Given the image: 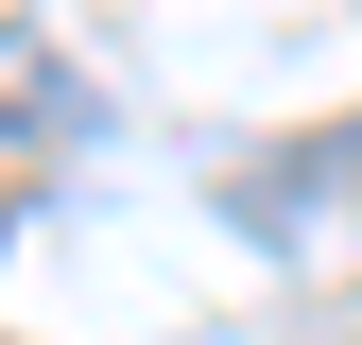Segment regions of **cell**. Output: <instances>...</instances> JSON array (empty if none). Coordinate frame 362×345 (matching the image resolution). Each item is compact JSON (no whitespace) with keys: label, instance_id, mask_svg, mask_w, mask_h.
<instances>
[{"label":"cell","instance_id":"6da1fadb","mask_svg":"<svg viewBox=\"0 0 362 345\" xmlns=\"http://www.w3.org/2000/svg\"><path fill=\"white\" fill-rule=\"evenodd\" d=\"M86 121V86L52 69V35H0V139H69Z\"/></svg>","mask_w":362,"mask_h":345},{"label":"cell","instance_id":"7a4b0ae2","mask_svg":"<svg viewBox=\"0 0 362 345\" xmlns=\"http://www.w3.org/2000/svg\"><path fill=\"white\" fill-rule=\"evenodd\" d=\"M0 242H18V207H0Z\"/></svg>","mask_w":362,"mask_h":345}]
</instances>
